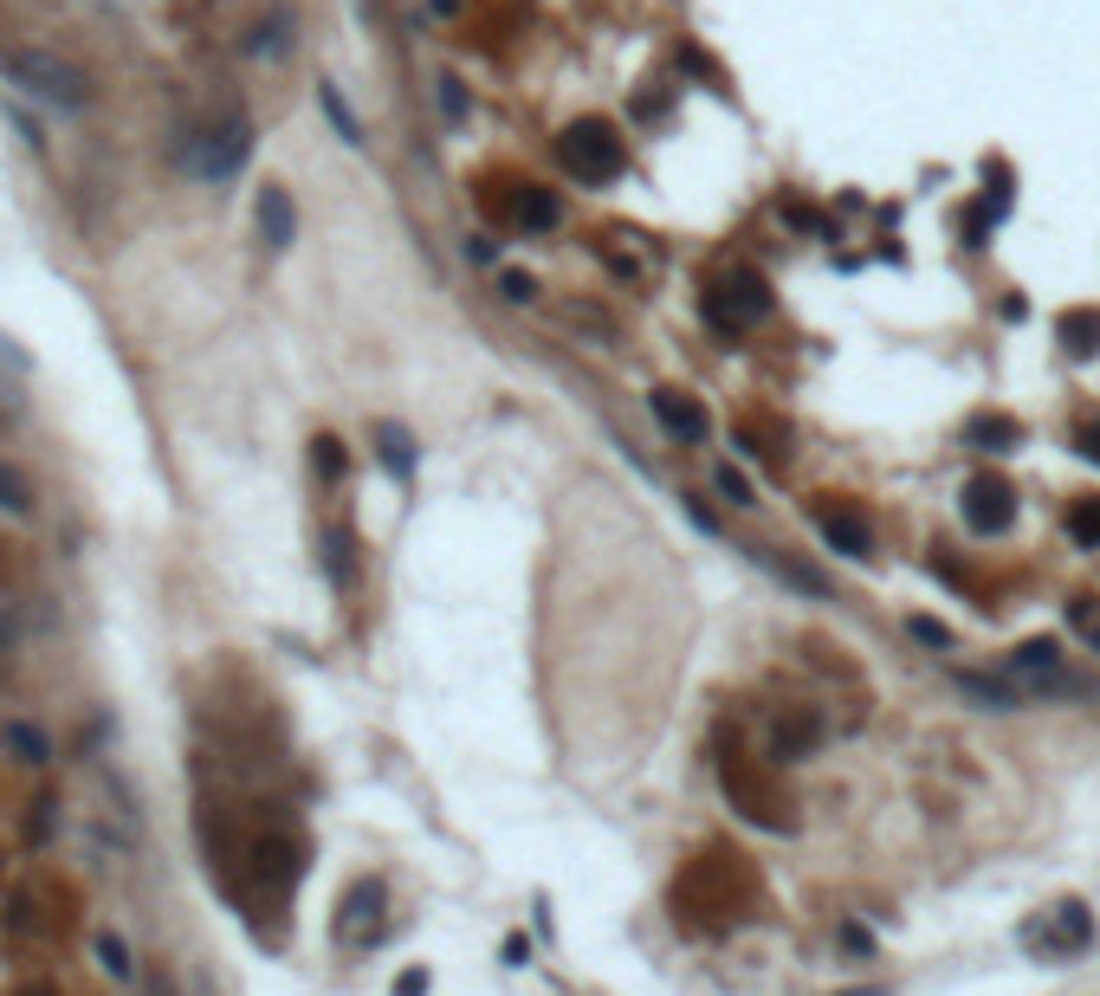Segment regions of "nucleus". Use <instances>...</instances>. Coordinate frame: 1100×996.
<instances>
[{"mask_svg":"<svg viewBox=\"0 0 1100 996\" xmlns=\"http://www.w3.org/2000/svg\"><path fill=\"white\" fill-rule=\"evenodd\" d=\"M498 253V247H493V240H486V233H473V240H466V259H480V265H486V259H493Z\"/></svg>","mask_w":1100,"mask_h":996,"instance_id":"nucleus-34","label":"nucleus"},{"mask_svg":"<svg viewBox=\"0 0 1100 996\" xmlns=\"http://www.w3.org/2000/svg\"><path fill=\"white\" fill-rule=\"evenodd\" d=\"M770 570H777V576H784V583H797L803 595H823V576H816V570H809V563H790V556H770Z\"/></svg>","mask_w":1100,"mask_h":996,"instance_id":"nucleus-24","label":"nucleus"},{"mask_svg":"<svg viewBox=\"0 0 1100 996\" xmlns=\"http://www.w3.org/2000/svg\"><path fill=\"white\" fill-rule=\"evenodd\" d=\"M1010 517H1017V485L997 480V473H978V480L965 485V524L978 531V537H997V531H1010Z\"/></svg>","mask_w":1100,"mask_h":996,"instance_id":"nucleus-5","label":"nucleus"},{"mask_svg":"<svg viewBox=\"0 0 1100 996\" xmlns=\"http://www.w3.org/2000/svg\"><path fill=\"white\" fill-rule=\"evenodd\" d=\"M505 214H512V227H525V233H551V227L564 221L557 194H551V188H537V182H518V188H512Z\"/></svg>","mask_w":1100,"mask_h":996,"instance_id":"nucleus-10","label":"nucleus"},{"mask_svg":"<svg viewBox=\"0 0 1100 996\" xmlns=\"http://www.w3.org/2000/svg\"><path fill=\"white\" fill-rule=\"evenodd\" d=\"M260 240H266L272 253H285V247L299 240V214H292V194H285V188H266V194H260Z\"/></svg>","mask_w":1100,"mask_h":996,"instance_id":"nucleus-13","label":"nucleus"},{"mask_svg":"<svg viewBox=\"0 0 1100 996\" xmlns=\"http://www.w3.org/2000/svg\"><path fill=\"white\" fill-rule=\"evenodd\" d=\"M1036 945H1042V952H1056V958H1074V952H1088V945H1094V913H1088L1081 899L1056 906V913H1049V925L1036 932Z\"/></svg>","mask_w":1100,"mask_h":996,"instance_id":"nucleus-7","label":"nucleus"},{"mask_svg":"<svg viewBox=\"0 0 1100 996\" xmlns=\"http://www.w3.org/2000/svg\"><path fill=\"white\" fill-rule=\"evenodd\" d=\"M376 441H382V466H388L395 480H408V473H415V441H408L395 421H388V427H376Z\"/></svg>","mask_w":1100,"mask_h":996,"instance_id":"nucleus-17","label":"nucleus"},{"mask_svg":"<svg viewBox=\"0 0 1100 996\" xmlns=\"http://www.w3.org/2000/svg\"><path fill=\"white\" fill-rule=\"evenodd\" d=\"M764 311H770V285H764L751 265H731L719 285L706 292V318H713L719 331H738V324H751Z\"/></svg>","mask_w":1100,"mask_h":996,"instance_id":"nucleus-4","label":"nucleus"},{"mask_svg":"<svg viewBox=\"0 0 1100 996\" xmlns=\"http://www.w3.org/2000/svg\"><path fill=\"white\" fill-rule=\"evenodd\" d=\"M912 634H919V641H926V647H951V634H946V627H939V622H926V615H919V622H912Z\"/></svg>","mask_w":1100,"mask_h":996,"instance_id":"nucleus-32","label":"nucleus"},{"mask_svg":"<svg viewBox=\"0 0 1100 996\" xmlns=\"http://www.w3.org/2000/svg\"><path fill=\"white\" fill-rule=\"evenodd\" d=\"M0 66H7V78L27 98L52 104V111H84L91 104V78L78 66H65L59 52H46V46H13V52H0Z\"/></svg>","mask_w":1100,"mask_h":996,"instance_id":"nucleus-1","label":"nucleus"},{"mask_svg":"<svg viewBox=\"0 0 1100 996\" xmlns=\"http://www.w3.org/2000/svg\"><path fill=\"white\" fill-rule=\"evenodd\" d=\"M441 111L454 117V123L466 117V91H460V78H441Z\"/></svg>","mask_w":1100,"mask_h":996,"instance_id":"nucleus-30","label":"nucleus"},{"mask_svg":"<svg viewBox=\"0 0 1100 996\" xmlns=\"http://www.w3.org/2000/svg\"><path fill=\"white\" fill-rule=\"evenodd\" d=\"M246 155H253V130H246V117H228V123H214V130L189 137V169L194 175H208V182L240 175Z\"/></svg>","mask_w":1100,"mask_h":996,"instance_id":"nucleus-3","label":"nucleus"},{"mask_svg":"<svg viewBox=\"0 0 1100 996\" xmlns=\"http://www.w3.org/2000/svg\"><path fill=\"white\" fill-rule=\"evenodd\" d=\"M143 996H175V984H169L162 970H150V990H143Z\"/></svg>","mask_w":1100,"mask_h":996,"instance_id":"nucleus-35","label":"nucleus"},{"mask_svg":"<svg viewBox=\"0 0 1100 996\" xmlns=\"http://www.w3.org/2000/svg\"><path fill=\"white\" fill-rule=\"evenodd\" d=\"M719 492L731 499V505H751V480H745L738 466H719Z\"/></svg>","mask_w":1100,"mask_h":996,"instance_id":"nucleus-27","label":"nucleus"},{"mask_svg":"<svg viewBox=\"0 0 1100 996\" xmlns=\"http://www.w3.org/2000/svg\"><path fill=\"white\" fill-rule=\"evenodd\" d=\"M1068 622L1081 627V641H1088V647L1100 654V608L1088 602V595H1074V602H1068Z\"/></svg>","mask_w":1100,"mask_h":996,"instance_id":"nucleus-23","label":"nucleus"},{"mask_svg":"<svg viewBox=\"0 0 1100 996\" xmlns=\"http://www.w3.org/2000/svg\"><path fill=\"white\" fill-rule=\"evenodd\" d=\"M1068 537H1074V551H1100V499L1068 505Z\"/></svg>","mask_w":1100,"mask_h":996,"instance_id":"nucleus-19","label":"nucleus"},{"mask_svg":"<svg viewBox=\"0 0 1100 996\" xmlns=\"http://www.w3.org/2000/svg\"><path fill=\"white\" fill-rule=\"evenodd\" d=\"M7 751H13L20 764H46V757H52L46 732H39V725H27V718H13V725H7Z\"/></svg>","mask_w":1100,"mask_h":996,"instance_id":"nucleus-18","label":"nucleus"},{"mask_svg":"<svg viewBox=\"0 0 1100 996\" xmlns=\"http://www.w3.org/2000/svg\"><path fill=\"white\" fill-rule=\"evenodd\" d=\"M311 466H317L324 480H343V446L331 441V434H317V441H311Z\"/></svg>","mask_w":1100,"mask_h":996,"instance_id":"nucleus-25","label":"nucleus"},{"mask_svg":"<svg viewBox=\"0 0 1100 996\" xmlns=\"http://www.w3.org/2000/svg\"><path fill=\"white\" fill-rule=\"evenodd\" d=\"M965 441H971V446H985V453H1010V446L1023 441V427H1017L1010 414H978V421L965 427Z\"/></svg>","mask_w":1100,"mask_h":996,"instance_id":"nucleus-15","label":"nucleus"},{"mask_svg":"<svg viewBox=\"0 0 1100 996\" xmlns=\"http://www.w3.org/2000/svg\"><path fill=\"white\" fill-rule=\"evenodd\" d=\"M823 738H829L823 712H784L777 732H770V757H777V764H797V757H809Z\"/></svg>","mask_w":1100,"mask_h":996,"instance_id":"nucleus-8","label":"nucleus"},{"mask_svg":"<svg viewBox=\"0 0 1100 996\" xmlns=\"http://www.w3.org/2000/svg\"><path fill=\"white\" fill-rule=\"evenodd\" d=\"M98 958H104V970H111V977H130V970H137V964H130V952H123V938H117V932H98Z\"/></svg>","mask_w":1100,"mask_h":996,"instance_id":"nucleus-26","label":"nucleus"},{"mask_svg":"<svg viewBox=\"0 0 1100 996\" xmlns=\"http://www.w3.org/2000/svg\"><path fill=\"white\" fill-rule=\"evenodd\" d=\"M725 789L738 796V809L751 815L758 828H790V809L770 796V783H764L758 771H745V764H725Z\"/></svg>","mask_w":1100,"mask_h":996,"instance_id":"nucleus-6","label":"nucleus"},{"mask_svg":"<svg viewBox=\"0 0 1100 996\" xmlns=\"http://www.w3.org/2000/svg\"><path fill=\"white\" fill-rule=\"evenodd\" d=\"M253 867H260V881L292 886V881H299V848H292L285 835H266V842L253 848Z\"/></svg>","mask_w":1100,"mask_h":996,"instance_id":"nucleus-14","label":"nucleus"},{"mask_svg":"<svg viewBox=\"0 0 1100 996\" xmlns=\"http://www.w3.org/2000/svg\"><path fill=\"white\" fill-rule=\"evenodd\" d=\"M498 292L512 298V304H525V298H532L537 285H532V279H525V272H505V279H498Z\"/></svg>","mask_w":1100,"mask_h":996,"instance_id":"nucleus-31","label":"nucleus"},{"mask_svg":"<svg viewBox=\"0 0 1100 996\" xmlns=\"http://www.w3.org/2000/svg\"><path fill=\"white\" fill-rule=\"evenodd\" d=\"M376 913H382V886L376 881H356L350 886V899H343V919H337V932L350 938V945H370L376 938Z\"/></svg>","mask_w":1100,"mask_h":996,"instance_id":"nucleus-11","label":"nucleus"},{"mask_svg":"<svg viewBox=\"0 0 1100 996\" xmlns=\"http://www.w3.org/2000/svg\"><path fill=\"white\" fill-rule=\"evenodd\" d=\"M246 46H253V52H279V46H285V20H266L260 33L246 39Z\"/></svg>","mask_w":1100,"mask_h":996,"instance_id":"nucleus-29","label":"nucleus"},{"mask_svg":"<svg viewBox=\"0 0 1100 996\" xmlns=\"http://www.w3.org/2000/svg\"><path fill=\"white\" fill-rule=\"evenodd\" d=\"M1074 453H1081V460H1094V466H1100V414H1094V421H1081V427H1074Z\"/></svg>","mask_w":1100,"mask_h":996,"instance_id":"nucleus-28","label":"nucleus"},{"mask_svg":"<svg viewBox=\"0 0 1100 996\" xmlns=\"http://www.w3.org/2000/svg\"><path fill=\"white\" fill-rule=\"evenodd\" d=\"M647 402H654V421H660L674 441H706V408L693 402V395H680V389H654Z\"/></svg>","mask_w":1100,"mask_h":996,"instance_id":"nucleus-9","label":"nucleus"},{"mask_svg":"<svg viewBox=\"0 0 1100 996\" xmlns=\"http://www.w3.org/2000/svg\"><path fill=\"white\" fill-rule=\"evenodd\" d=\"M317 104H324V117L337 123V137H343V143H350V149L363 143V123H356V111H350V104L337 98V84H317Z\"/></svg>","mask_w":1100,"mask_h":996,"instance_id":"nucleus-20","label":"nucleus"},{"mask_svg":"<svg viewBox=\"0 0 1100 996\" xmlns=\"http://www.w3.org/2000/svg\"><path fill=\"white\" fill-rule=\"evenodd\" d=\"M841 996H894V990H880V984H861V990H841Z\"/></svg>","mask_w":1100,"mask_h":996,"instance_id":"nucleus-36","label":"nucleus"},{"mask_svg":"<svg viewBox=\"0 0 1100 996\" xmlns=\"http://www.w3.org/2000/svg\"><path fill=\"white\" fill-rule=\"evenodd\" d=\"M557 155H564V169H569V175H576L583 188H603V182H615V175L628 169V149H622V137L608 130L603 117H583V123H569L564 143H557Z\"/></svg>","mask_w":1100,"mask_h":996,"instance_id":"nucleus-2","label":"nucleus"},{"mask_svg":"<svg viewBox=\"0 0 1100 996\" xmlns=\"http://www.w3.org/2000/svg\"><path fill=\"white\" fill-rule=\"evenodd\" d=\"M350 551H356V544H350V531H331V537H324V563H331V583H343V590L356 583V556H350Z\"/></svg>","mask_w":1100,"mask_h":996,"instance_id":"nucleus-21","label":"nucleus"},{"mask_svg":"<svg viewBox=\"0 0 1100 996\" xmlns=\"http://www.w3.org/2000/svg\"><path fill=\"white\" fill-rule=\"evenodd\" d=\"M1056 331H1062L1068 356H1094V350H1100V318H1094V311H1068Z\"/></svg>","mask_w":1100,"mask_h":996,"instance_id":"nucleus-16","label":"nucleus"},{"mask_svg":"<svg viewBox=\"0 0 1100 996\" xmlns=\"http://www.w3.org/2000/svg\"><path fill=\"white\" fill-rule=\"evenodd\" d=\"M823 537H829V551L841 556H874V524L855 505H829L823 512Z\"/></svg>","mask_w":1100,"mask_h":996,"instance_id":"nucleus-12","label":"nucleus"},{"mask_svg":"<svg viewBox=\"0 0 1100 996\" xmlns=\"http://www.w3.org/2000/svg\"><path fill=\"white\" fill-rule=\"evenodd\" d=\"M395 996H427V970H402V977H395Z\"/></svg>","mask_w":1100,"mask_h":996,"instance_id":"nucleus-33","label":"nucleus"},{"mask_svg":"<svg viewBox=\"0 0 1100 996\" xmlns=\"http://www.w3.org/2000/svg\"><path fill=\"white\" fill-rule=\"evenodd\" d=\"M33 505V485L20 480L13 466H0V512H27Z\"/></svg>","mask_w":1100,"mask_h":996,"instance_id":"nucleus-22","label":"nucleus"}]
</instances>
